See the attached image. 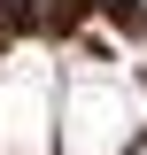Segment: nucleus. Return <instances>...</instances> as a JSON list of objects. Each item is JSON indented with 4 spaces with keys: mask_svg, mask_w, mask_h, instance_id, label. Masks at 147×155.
Returning a JSON list of instances; mask_svg holds the SVG:
<instances>
[{
    "mask_svg": "<svg viewBox=\"0 0 147 155\" xmlns=\"http://www.w3.org/2000/svg\"><path fill=\"white\" fill-rule=\"evenodd\" d=\"M147 140V85L109 54H62V155H124Z\"/></svg>",
    "mask_w": 147,
    "mask_h": 155,
    "instance_id": "f257e3e1",
    "label": "nucleus"
},
{
    "mask_svg": "<svg viewBox=\"0 0 147 155\" xmlns=\"http://www.w3.org/2000/svg\"><path fill=\"white\" fill-rule=\"evenodd\" d=\"M0 155H62V54L47 39L0 54Z\"/></svg>",
    "mask_w": 147,
    "mask_h": 155,
    "instance_id": "f03ea898",
    "label": "nucleus"
},
{
    "mask_svg": "<svg viewBox=\"0 0 147 155\" xmlns=\"http://www.w3.org/2000/svg\"><path fill=\"white\" fill-rule=\"evenodd\" d=\"M124 155H147V140H139V147H124Z\"/></svg>",
    "mask_w": 147,
    "mask_h": 155,
    "instance_id": "7ed1b4c3",
    "label": "nucleus"
}]
</instances>
